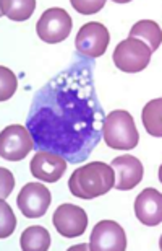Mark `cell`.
Listing matches in <instances>:
<instances>
[{"label":"cell","mask_w":162,"mask_h":251,"mask_svg":"<svg viewBox=\"0 0 162 251\" xmlns=\"http://www.w3.org/2000/svg\"><path fill=\"white\" fill-rule=\"evenodd\" d=\"M17 202L24 217L39 219L50 205V191L42 183H28L20 191Z\"/></svg>","instance_id":"9c48e42d"},{"label":"cell","mask_w":162,"mask_h":251,"mask_svg":"<svg viewBox=\"0 0 162 251\" xmlns=\"http://www.w3.org/2000/svg\"><path fill=\"white\" fill-rule=\"evenodd\" d=\"M104 142L114 150H131L138 145L140 134L133 116L125 109L109 113L102 126Z\"/></svg>","instance_id":"7a4b0ae2"},{"label":"cell","mask_w":162,"mask_h":251,"mask_svg":"<svg viewBox=\"0 0 162 251\" xmlns=\"http://www.w3.org/2000/svg\"><path fill=\"white\" fill-rule=\"evenodd\" d=\"M149 48L138 39H123L117 44L112 56L115 67L125 74H136L148 67L151 61Z\"/></svg>","instance_id":"277c9868"},{"label":"cell","mask_w":162,"mask_h":251,"mask_svg":"<svg viewBox=\"0 0 162 251\" xmlns=\"http://www.w3.org/2000/svg\"><path fill=\"white\" fill-rule=\"evenodd\" d=\"M72 5L78 10L80 13L91 15V13L99 12V10L105 5V2H104V0H101V2H77V0H73Z\"/></svg>","instance_id":"ffe728a7"},{"label":"cell","mask_w":162,"mask_h":251,"mask_svg":"<svg viewBox=\"0 0 162 251\" xmlns=\"http://www.w3.org/2000/svg\"><path fill=\"white\" fill-rule=\"evenodd\" d=\"M20 243L24 251H47L50 248V235L47 228L33 225L21 233Z\"/></svg>","instance_id":"5bb4252c"},{"label":"cell","mask_w":162,"mask_h":251,"mask_svg":"<svg viewBox=\"0 0 162 251\" xmlns=\"http://www.w3.org/2000/svg\"><path fill=\"white\" fill-rule=\"evenodd\" d=\"M146 132L153 137H162V98L151 100L141 113Z\"/></svg>","instance_id":"9a60e30c"},{"label":"cell","mask_w":162,"mask_h":251,"mask_svg":"<svg viewBox=\"0 0 162 251\" xmlns=\"http://www.w3.org/2000/svg\"><path fill=\"white\" fill-rule=\"evenodd\" d=\"M13 184H15L13 175L10 173L7 168L0 170V186H2V199L8 198V194L12 193V189H13Z\"/></svg>","instance_id":"d6986e66"},{"label":"cell","mask_w":162,"mask_h":251,"mask_svg":"<svg viewBox=\"0 0 162 251\" xmlns=\"http://www.w3.org/2000/svg\"><path fill=\"white\" fill-rule=\"evenodd\" d=\"M115 184V173L110 165L91 162L77 168L68 179V189L75 198L94 199L109 193Z\"/></svg>","instance_id":"6da1fadb"},{"label":"cell","mask_w":162,"mask_h":251,"mask_svg":"<svg viewBox=\"0 0 162 251\" xmlns=\"http://www.w3.org/2000/svg\"><path fill=\"white\" fill-rule=\"evenodd\" d=\"M72 28H73L72 17L68 15L67 10L60 7L47 8L40 15L36 25L38 36L44 43L49 44H57L65 41L70 36V33H72Z\"/></svg>","instance_id":"3957f363"},{"label":"cell","mask_w":162,"mask_h":251,"mask_svg":"<svg viewBox=\"0 0 162 251\" xmlns=\"http://www.w3.org/2000/svg\"><path fill=\"white\" fill-rule=\"evenodd\" d=\"M109 43L110 34L107 26L98 22H89L80 28L77 39H75V48L84 56L96 59L107 51Z\"/></svg>","instance_id":"8992f818"},{"label":"cell","mask_w":162,"mask_h":251,"mask_svg":"<svg viewBox=\"0 0 162 251\" xmlns=\"http://www.w3.org/2000/svg\"><path fill=\"white\" fill-rule=\"evenodd\" d=\"M67 167V160L52 152H38L31 160L33 176L44 183H57Z\"/></svg>","instance_id":"8fae6325"},{"label":"cell","mask_w":162,"mask_h":251,"mask_svg":"<svg viewBox=\"0 0 162 251\" xmlns=\"http://www.w3.org/2000/svg\"><path fill=\"white\" fill-rule=\"evenodd\" d=\"M128 38L138 39V41L144 43L146 46L149 48V51L154 52V51H158L159 46L162 44V29L156 22L141 20V22L131 26Z\"/></svg>","instance_id":"4fadbf2b"},{"label":"cell","mask_w":162,"mask_h":251,"mask_svg":"<svg viewBox=\"0 0 162 251\" xmlns=\"http://www.w3.org/2000/svg\"><path fill=\"white\" fill-rule=\"evenodd\" d=\"M135 214L143 225H159L162 222V194L154 188L143 189L135 199Z\"/></svg>","instance_id":"7c38bea8"},{"label":"cell","mask_w":162,"mask_h":251,"mask_svg":"<svg viewBox=\"0 0 162 251\" xmlns=\"http://www.w3.org/2000/svg\"><path fill=\"white\" fill-rule=\"evenodd\" d=\"M52 224L62 237L75 238L84 233L88 227V215L80 205L60 204L54 212Z\"/></svg>","instance_id":"ba28073f"},{"label":"cell","mask_w":162,"mask_h":251,"mask_svg":"<svg viewBox=\"0 0 162 251\" xmlns=\"http://www.w3.org/2000/svg\"><path fill=\"white\" fill-rule=\"evenodd\" d=\"M15 228H17V217L5 199H0V238L3 240L10 237Z\"/></svg>","instance_id":"e0dca14e"},{"label":"cell","mask_w":162,"mask_h":251,"mask_svg":"<svg viewBox=\"0 0 162 251\" xmlns=\"http://www.w3.org/2000/svg\"><path fill=\"white\" fill-rule=\"evenodd\" d=\"M34 147L31 134L20 124L7 126L0 134V157L10 162H20L26 158Z\"/></svg>","instance_id":"5b68a950"},{"label":"cell","mask_w":162,"mask_h":251,"mask_svg":"<svg viewBox=\"0 0 162 251\" xmlns=\"http://www.w3.org/2000/svg\"><path fill=\"white\" fill-rule=\"evenodd\" d=\"M126 237L122 225L114 220H101L94 225L89 238V250L93 251H123Z\"/></svg>","instance_id":"52a82bcc"},{"label":"cell","mask_w":162,"mask_h":251,"mask_svg":"<svg viewBox=\"0 0 162 251\" xmlns=\"http://www.w3.org/2000/svg\"><path fill=\"white\" fill-rule=\"evenodd\" d=\"M110 167L115 173L114 188H117L119 191L133 189L143 179L144 168L140 160L133 155H120V157L112 160Z\"/></svg>","instance_id":"30bf717a"},{"label":"cell","mask_w":162,"mask_h":251,"mask_svg":"<svg viewBox=\"0 0 162 251\" xmlns=\"http://www.w3.org/2000/svg\"><path fill=\"white\" fill-rule=\"evenodd\" d=\"M34 0H2L0 3V12L12 22H26L34 13Z\"/></svg>","instance_id":"2e32d148"},{"label":"cell","mask_w":162,"mask_h":251,"mask_svg":"<svg viewBox=\"0 0 162 251\" xmlns=\"http://www.w3.org/2000/svg\"><path fill=\"white\" fill-rule=\"evenodd\" d=\"M17 75L7 67H0V101H7L17 92Z\"/></svg>","instance_id":"ac0fdd59"}]
</instances>
